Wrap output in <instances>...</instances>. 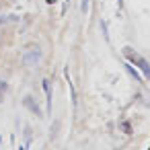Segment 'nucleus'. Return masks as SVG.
<instances>
[{
    "label": "nucleus",
    "instance_id": "obj_1",
    "mask_svg": "<svg viewBox=\"0 0 150 150\" xmlns=\"http://www.w3.org/2000/svg\"><path fill=\"white\" fill-rule=\"evenodd\" d=\"M127 54H129V50H127ZM129 58H132V60H134V62H136V64L142 68V72H144L146 76H150V66H148V64H146L142 58H136V56H132V54H129Z\"/></svg>",
    "mask_w": 150,
    "mask_h": 150
}]
</instances>
